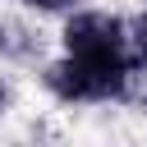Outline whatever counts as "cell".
Segmentation results:
<instances>
[{"mask_svg":"<svg viewBox=\"0 0 147 147\" xmlns=\"http://www.w3.org/2000/svg\"><path fill=\"white\" fill-rule=\"evenodd\" d=\"M129 41L124 23L101 9H83L64 23V51H129Z\"/></svg>","mask_w":147,"mask_h":147,"instance_id":"cell-2","label":"cell"},{"mask_svg":"<svg viewBox=\"0 0 147 147\" xmlns=\"http://www.w3.org/2000/svg\"><path fill=\"white\" fill-rule=\"evenodd\" d=\"M133 74L129 51H64L46 69V87L60 101H115Z\"/></svg>","mask_w":147,"mask_h":147,"instance_id":"cell-1","label":"cell"},{"mask_svg":"<svg viewBox=\"0 0 147 147\" xmlns=\"http://www.w3.org/2000/svg\"><path fill=\"white\" fill-rule=\"evenodd\" d=\"M28 9H41V14H55V9H69V5H78V0H23Z\"/></svg>","mask_w":147,"mask_h":147,"instance_id":"cell-4","label":"cell"},{"mask_svg":"<svg viewBox=\"0 0 147 147\" xmlns=\"http://www.w3.org/2000/svg\"><path fill=\"white\" fill-rule=\"evenodd\" d=\"M0 106H5V83H0Z\"/></svg>","mask_w":147,"mask_h":147,"instance_id":"cell-5","label":"cell"},{"mask_svg":"<svg viewBox=\"0 0 147 147\" xmlns=\"http://www.w3.org/2000/svg\"><path fill=\"white\" fill-rule=\"evenodd\" d=\"M133 51H138V60L147 64V14L133 18Z\"/></svg>","mask_w":147,"mask_h":147,"instance_id":"cell-3","label":"cell"}]
</instances>
